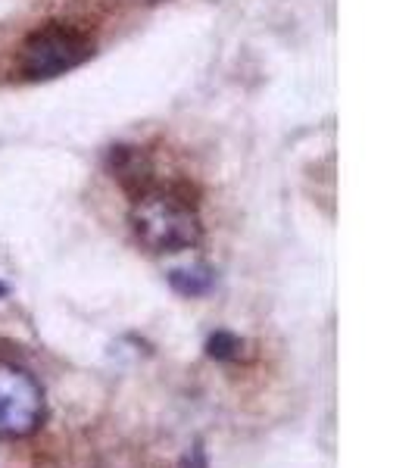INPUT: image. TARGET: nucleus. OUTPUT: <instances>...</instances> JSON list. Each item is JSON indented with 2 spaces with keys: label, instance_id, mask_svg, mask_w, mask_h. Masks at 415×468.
Segmentation results:
<instances>
[{
  "label": "nucleus",
  "instance_id": "1",
  "mask_svg": "<svg viewBox=\"0 0 415 468\" xmlns=\"http://www.w3.org/2000/svg\"><path fill=\"white\" fill-rule=\"evenodd\" d=\"M131 229L153 253H181L200 240V219L169 194H147L131 207Z\"/></svg>",
  "mask_w": 415,
  "mask_h": 468
},
{
  "label": "nucleus",
  "instance_id": "2",
  "mask_svg": "<svg viewBox=\"0 0 415 468\" xmlns=\"http://www.w3.org/2000/svg\"><path fill=\"white\" fill-rule=\"evenodd\" d=\"M94 54V44L76 28H66L60 22L44 25L22 44L19 72L28 82H47V78L66 76L78 69Z\"/></svg>",
  "mask_w": 415,
  "mask_h": 468
},
{
  "label": "nucleus",
  "instance_id": "3",
  "mask_svg": "<svg viewBox=\"0 0 415 468\" xmlns=\"http://www.w3.org/2000/svg\"><path fill=\"white\" fill-rule=\"evenodd\" d=\"M41 391L19 369L0 365V434H25L35 428Z\"/></svg>",
  "mask_w": 415,
  "mask_h": 468
},
{
  "label": "nucleus",
  "instance_id": "4",
  "mask_svg": "<svg viewBox=\"0 0 415 468\" xmlns=\"http://www.w3.org/2000/svg\"><path fill=\"white\" fill-rule=\"evenodd\" d=\"M169 284L185 297H200L213 288V272L207 266H187V269H172Z\"/></svg>",
  "mask_w": 415,
  "mask_h": 468
},
{
  "label": "nucleus",
  "instance_id": "5",
  "mask_svg": "<svg viewBox=\"0 0 415 468\" xmlns=\"http://www.w3.org/2000/svg\"><path fill=\"white\" fill-rule=\"evenodd\" d=\"M238 350H240V341L228 331L213 334L209 343H207V353L216 356V360H231V356H238Z\"/></svg>",
  "mask_w": 415,
  "mask_h": 468
},
{
  "label": "nucleus",
  "instance_id": "6",
  "mask_svg": "<svg viewBox=\"0 0 415 468\" xmlns=\"http://www.w3.org/2000/svg\"><path fill=\"white\" fill-rule=\"evenodd\" d=\"M6 294V284H0V297H4Z\"/></svg>",
  "mask_w": 415,
  "mask_h": 468
}]
</instances>
